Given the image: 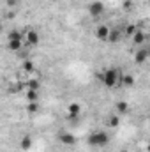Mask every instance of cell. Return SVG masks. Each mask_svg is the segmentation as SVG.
Returning a JSON list of instances; mask_svg holds the SVG:
<instances>
[{
  "instance_id": "obj_14",
  "label": "cell",
  "mask_w": 150,
  "mask_h": 152,
  "mask_svg": "<svg viewBox=\"0 0 150 152\" xmlns=\"http://www.w3.org/2000/svg\"><path fill=\"white\" fill-rule=\"evenodd\" d=\"M37 110H39L37 101H34V103H28V112H30V113H36Z\"/></svg>"
},
{
  "instance_id": "obj_12",
  "label": "cell",
  "mask_w": 150,
  "mask_h": 152,
  "mask_svg": "<svg viewBox=\"0 0 150 152\" xmlns=\"http://www.w3.org/2000/svg\"><path fill=\"white\" fill-rule=\"evenodd\" d=\"M20 145H21V149H25V151H27V149H30V145H32L30 136H25V138L21 140V143H20Z\"/></svg>"
},
{
  "instance_id": "obj_1",
  "label": "cell",
  "mask_w": 150,
  "mask_h": 152,
  "mask_svg": "<svg viewBox=\"0 0 150 152\" xmlns=\"http://www.w3.org/2000/svg\"><path fill=\"white\" fill-rule=\"evenodd\" d=\"M120 76H122V73H120L118 69H108L101 78H103V81H104L106 87L113 88V87H117V85L120 83Z\"/></svg>"
},
{
  "instance_id": "obj_19",
  "label": "cell",
  "mask_w": 150,
  "mask_h": 152,
  "mask_svg": "<svg viewBox=\"0 0 150 152\" xmlns=\"http://www.w3.org/2000/svg\"><path fill=\"white\" fill-rule=\"evenodd\" d=\"M122 152H127V151H122Z\"/></svg>"
},
{
  "instance_id": "obj_17",
  "label": "cell",
  "mask_w": 150,
  "mask_h": 152,
  "mask_svg": "<svg viewBox=\"0 0 150 152\" xmlns=\"http://www.w3.org/2000/svg\"><path fill=\"white\" fill-rule=\"evenodd\" d=\"M16 4H18V0H7V5H11V7L16 5Z\"/></svg>"
},
{
  "instance_id": "obj_11",
  "label": "cell",
  "mask_w": 150,
  "mask_h": 152,
  "mask_svg": "<svg viewBox=\"0 0 150 152\" xmlns=\"http://www.w3.org/2000/svg\"><path fill=\"white\" fill-rule=\"evenodd\" d=\"M133 39H134L136 44H143V41H145V34H143V32H134V34H133Z\"/></svg>"
},
{
  "instance_id": "obj_15",
  "label": "cell",
  "mask_w": 150,
  "mask_h": 152,
  "mask_svg": "<svg viewBox=\"0 0 150 152\" xmlns=\"http://www.w3.org/2000/svg\"><path fill=\"white\" fill-rule=\"evenodd\" d=\"M7 39H23V36H21V34H20L18 30H12V32H9Z\"/></svg>"
},
{
  "instance_id": "obj_13",
  "label": "cell",
  "mask_w": 150,
  "mask_h": 152,
  "mask_svg": "<svg viewBox=\"0 0 150 152\" xmlns=\"http://www.w3.org/2000/svg\"><path fill=\"white\" fill-rule=\"evenodd\" d=\"M117 112L118 113H125L127 112V103H118L117 104Z\"/></svg>"
},
{
  "instance_id": "obj_10",
  "label": "cell",
  "mask_w": 150,
  "mask_h": 152,
  "mask_svg": "<svg viewBox=\"0 0 150 152\" xmlns=\"http://www.w3.org/2000/svg\"><path fill=\"white\" fill-rule=\"evenodd\" d=\"M106 124H108V127H118V124H120V117H118V115H113V117H110V120H108V122H106Z\"/></svg>"
},
{
  "instance_id": "obj_4",
  "label": "cell",
  "mask_w": 150,
  "mask_h": 152,
  "mask_svg": "<svg viewBox=\"0 0 150 152\" xmlns=\"http://www.w3.org/2000/svg\"><path fill=\"white\" fill-rule=\"evenodd\" d=\"M88 12H90L94 18H97V16H101V14L104 12V5H103L101 2H94V4L88 7Z\"/></svg>"
},
{
  "instance_id": "obj_16",
  "label": "cell",
  "mask_w": 150,
  "mask_h": 152,
  "mask_svg": "<svg viewBox=\"0 0 150 152\" xmlns=\"http://www.w3.org/2000/svg\"><path fill=\"white\" fill-rule=\"evenodd\" d=\"M25 69H27V71H32V69H34V64H32L30 60H27V62H25Z\"/></svg>"
},
{
  "instance_id": "obj_3",
  "label": "cell",
  "mask_w": 150,
  "mask_h": 152,
  "mask_svg": "<svg viewBox=\"0 0 150 152\" xmlns=\"http://www.w3.org/2000/svg\"><path fill=\"white\" fill-rule=\"evenodd\" d=\"M23 44H27V46H37L39 44V34L36 30H28L27 34H23Z\"/></svg>"
},
{
  "instance_id": "obj_7",
  "label": "cell",
  "mask_w": 150,
  "mask_h": 152,
  "mask_svg": "<svg viewBox=\"0 0 150 152\" xmlns=\"http://www.w3.org/2000/svg\"><path fill=\"white\" fill-rule=\"evenodd\" d=\"M7 48L11 51H18L23 48V39H7Z\"/></svg>"
},
{
  "instance_id": "obj_2",
  "label": "cell",
  "mask_w": 150,
  "mask_h": 152,
  "mask_svg": "<svg viewBox=\"0 0 150 152\" xmlns=\"http://www.w3.org/2000/svg\"><path fill=\"white\" fill-rule=\"evenodd\" d=\"M108 142H110V136L104 131H95L88 136V143L94 147H104V145H108Z\"/></svg>"
},
{
  "instance_id": "obj_8",
  "label": "cell",
  "mask_w": 150,
  "mask_h": 152,
  "mask_svg": "<svg viewBox=\"0 0 150 152\" xmlns=\"http://www.w3.org/2000/svg\"><path fill=\"white\" fill-rule=\"evenodd\" d=\"M147 58H149V50H147V48H140L138 53H136V62H138V64H143Z\"/></svg>"
},
{
  "instance_id": "obj_9",
  "label": "cell",
  "mask_w": 150,
  "mask_h": 152,
  "mask_svg": "<svg viewBox=\"0 0 150 152\" xmlns=\"http://www.w3.org/2000/svg\"><path fill=\"white\" fill-rule=\"evenodd\" d=\"M27 99H28V103H34V101H37V99H39L37 88H28V92H27Z\"/></svg>"
},
{
  "instance_id": "obj_5",
  "label": "cell",
  "mask_w": 150,
  "mask_h": 152,
  "mask_svg": "<svg viewBox=\"0 0 150 152\" xmlns=\"http://www.w3.org/2000/svg\"><path fill=\"white\" fill-rule=\"evenodd\" d=\"M58 140H60L64 145H67V147H71V145L76 143V138L71 133H60V134H58Z\"/></svg>"
},
{
  "instance_id": "obj_6",
  "label": "cell",
  "mask_w": 150,
  "mask_h": 152,
  "mask_svg": "<svg viewBox=\"0 0 150 152\" xmlns=\"http://www.w3.org/2000/svg\"><path fill=\"white\" fill-rule=\"evenodd\" d=\"M108 36H110V28H108V25H101V27H97V30H95V37L101 39V41H108Z\"/></svg>"
},
{
  "instance_id": "obj_18",
  "label": "cell",
  "mask_w": 150,
  "mask_h": 152,
  "mask_svg": "<svg viewBox=\"0 0 150 152\" xmlns=\"http://www.w3.org/2000/svg\"><path fill=\"white\" fill-rule=\"evenodd\" d=\"M0 32H2V23H0Z\"/></svg>"
}]
</instances>
